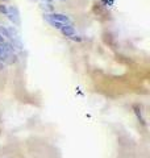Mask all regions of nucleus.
I'll list each match as a JSON object with an SVG mask.
<instances>
[{
	"label": "nucleus",
	"instance_id": "1a4fd4ad",
	"mask_svg": "<svg viewBox=\"0 0 150 158\" xmlns=\"http://www.w3.org/2000/svg\"><path fill=\"white\" fill-rule=\"evenodd\" d=\"M2 2H7V0H2Z\"/></svg>",
	"mask_w": 150,
	"mask_h": 158
},
{
	"label": "nucleus",
	"instance_id": "423d86ee",
	"mask_svg": "<svg viewBox=\"0 0 150 158\" xmlns=\"http://www.w3.org/2000/svg\"><path fill=\"white\" fill-rule=\"evenodd\" d=\"M0 13L7 15V13H8V7L4 6V4H0Z\"/></svg>",
	"mask_w": 150,
	"mask_h": 158
},
{
	"label": "nucleus",
	"instance_id": "6e6552de",
	"mask_svg": "<svg viewBox=\"0 0 150 158\" xmlns=\"http://www.w3.org/2000/svg\"><path fill=\"white\" fill-rule=\"evenodd\" d=\"M2 63L3 62H0V70H3V69H4V65H2Z\"/></svg>",
	"mask_w": 150,
	"mask_h": 158
},
{
	"label": "nucleus",
	"instance_id": "9d476101",
	"mask_svg": "<svg viewBox=\"0 0 150 158\" xmlns=\"http://www.w3.org/2000/svg\"><path fill=\"white\" fill-rule=\"evenodd\" d=\"M61 2H65V0H61Z\"/></svg>",
	"mask_w": 150,
	"mask_h": 158
},
{
	"label": "nucleus",
	"instance_id": "f03ea898",
	"mask_svg": "<svg viewBox=\"0 0 150 158\" xmlns=\"http://www.w3.org/2000/svg\"><path fill=\"white\" fill-rule=\"evenodd\" d=\"M7 16L9 17V20L15 24V25H20V23H21V20H20V13H19V9L17 7H9L8 8V13Z\"/></svg>",
	"mask_w": 150,
	"mask_h": 158
},
{
	"label": "nucleus",
	"instance_id": "39448f33",
	"mask_svg": "<svg viewBox=\"0 0 150 158\" xmlns=\"http://www.w3.org/2000/svg\"><path fill=\"white\" fill-rule=\"evenodd\" d=\"M48 20V21L50 23V25H53L54 28H56V29H61L63 25H65V24H61V23H57V21H53V20H49V19H46Z\"/></svg>",
	"mask_w": 150,
	"mask_h": 158
},
{
	"label": "nucleus",
	"instance_id": "7ed1b4c3",
	"mask_svg": "<svg viewBox=\"0 0 150 158\" xmlns=\"http://www.w3.org/2000/svg\"><path fill=\"white\" fill-rule=\"evenodd\" d=\"M61 32L65 37L71 38L73 36H75V28L71 25V24H65V25L61 28Z\"/></svg>",
	"mask_w": 150,
	"mask_h": 158
},
{
	"label": "nucleus",
	"instance_id": "f257e3e1",
	"mask_svg": "<svg viewBox=\"0 0 150 158\" xmlns=\"http://www.w3.org/2000/svg\"><path fill=\"white\" fill-rule=\"evenodd\" d=\"M45 19L53 20V21H57V23H61V24H71L69 16H66V15H62V13H50V15H45Z\"/></svg>",
	"mask_w": 150,
	"mask_h": 158
},
{
	"label": "nucleus",
	"instance_id": "0eeeda50",
	"mask_svg": "<svg viewBox=\"0 0 150 158\" xmlns=\"http://www.w3.org/2000/svg\"><path fill=\"white\" fill-rule=\"evenodd\" d=\"M4 41H6V38H4V37L2 36V34H0V44H3Z\"/></svg>",
	"mask_w": 150,
	"mask_h": 158
},
{
	"label": "nucleus",
	"instance_id": "20e7f679",
	"mask_svg": "<svg viewBox=\"0 0 150 158\" xmlns=\"http://www.w3.org/2000/svg\"><path fill=\"white\" fill-rule=\"evenodd\" d=\"M0 49L2 50H4L6 53H15V48L11 42H7V41H4L3 44H0Z\"/></svg>",
	"mask_w": 150,
	"mask_h": 158
}]
</instances>
